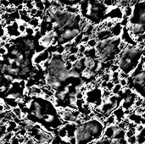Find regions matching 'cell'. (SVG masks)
<instances>
[{"label": "cell", "instance_id": "cell-11", "mask_svg": "<svg viewBox=\"0 0 145 144\" xmlns=\"http://www.w3.org/2000/svg\"><path fill=\"white\" fill-rule=\"evenodd\" d=\"M51 1L59 3L60 4H63L64 6H70V7H75L81 3L82 0H51Z\"/></svg>", "mask_w": 145, "mask_h": 144}, {"label": "cell", "instance_id": "cell-20", "mask_svg": "<svg viewBox=\"0 0 145 144\" xmlns=\"http://www.w3.org/2000/svg\"><path fill=\"white\" fill-rule=\"evenodd\" d=\"M19 143H20L19 142V139L16 136H14L9 141V144H19Z\"/></svg>", "mask_w": 145, "mask_h": 144}, {"label": "cell", "instance_id": "cell-6", "mask_svg": "<svg viewBox=\"0 0 145 144\" xmlns=\"http://www.w3.org/2000/svg\"><path fill=\"white\" fill-rule=\"evenodd\" d=\"M130 84L140 96L145 97V70H141L130 78Z\"/></svg>", "mask_w": 145, "mask_h": 144}, {"label": "cell", "instance_id": "cell-22", "mask_svg": "<svg viewBox=\"0 0 145 144\" xmlns=\"http://www.w3.org/2000/svg\"><path fill=\"white\" fill-rule=\"evenodd\" d=\"M136 144H140V143H138V142H137V143H136Z\"/></svg>", "mask_w": 145, "mask_h": 144}, {"label": "cell", "instance_id": "cell-16", "mask_svg": "<svg viewBox=\"0 0 145 144\" xmlns=\"http://www.w3.org/2000/svg\"><path fill=\"white\" fill-rule=\"evenodd\" d=\"M137 132H136V129L135 128H132V129H127V131H126V133H125V136L127 138H129L132 136L133 135H136Z\"/></svg>", "mask_w": 145, "mask_h": 144}, {"label": "cell", "instance_id": "cell-1", "mask_svg": "<svg viewBox=\"0 0 145 144\" xmlns=\"http://www.w3.org/2000/svg\"><path fill=\"white\" fill-rule=\"evenodd\" d=\"M26 102L24 109H21L26 120L34 124H39L46 130L59 129L64 121L59 115L58 109L48 97L43 96H32Z\"/></svg>", "mask_w": 145, "mask_h": 144}, {"label": "cell", "instance_id": "cell-8", "mask_svg": "<svg viewBox=\"0 0 145 144\" xmlns=\"http://www.w3.org/2000/svg\"><path fill=\"white\" fill-rule=\"evenodd\" d=\"M39 44L43 48H48L51 45H56L55 33L53 31H49L46 32L44 35L41 36L39 38Z\"/></svg>", "mask_w": 145, "mask_h": 144}, {"label": "cell", "instance_id": "cell-19", "mask_svg": "<svg viewBox=\"0 0 145 144\" xmlns=\"http://www.w3.org/2000/svg\"><path fill=\"white\" fill-rule=\"evenodd\" d=\"M145 127V126H143V124H137V126H136V132H137V134H139L141 131H142L143 130V128Z\"/></svg>", "mask_w": 145, "mask_h": 144}, {"label": "cell", "instance_id": "cell-21", "mask_svg": "<svg viewBox=\"0 0 145 144\" xmlns=\"http://www.w3.org/2000/svg\"><path fill=\"white\" fill-rule=\"evenodd\" d=\"M4 34H5V29L3 28L2 22H1V20H0V37H1L3 35H4Z\"/></svg>", "mask_w": 145, "mask_h": 144}, {"label": "cell", "instance_id": "cell-17", "mask_svg": "<svg viewBox=\"0 0 145 144\" xmlns=\"http://www.w3.org/2000/svg\"><path fill=\"white\" fill-rule=\"evenodd\" d=\"M137 142V137L136 135H133L131 137L127 138V143L128 144H136Z\"/></svg>", "mask_w": 145, "mask_h": 144}, {"label": "cell", "instance_id": "cell-12", "mask_svg": "<svg viewBox=\"0 0 145 144\" xmlns=\"http://www.w3.org/2000/svg\"><path fill=\"white\" fill-rule=\"evenodd\" d=\"M8 121L9 120H7L6 119H3V120H0V144H1V142H2L3 137L8 132V130H7Z\"/></svg>", "mask_w": 145, "mask_h": 144}, {"label": "cell", "instance_id": "cell-9", "mask_svg": "<svg viewBox=\"0 0 145 144\" xmlns=\"http://www.w3.org/2000/svg\"><path fill=\"white\" fill-rule=\"evenodd\" d=\"M5 33L9 37H17L20 35H21V33L19 31V24L15 21L14 23L9 25L5 29Z\"/></svg>", "mask_w": 145, "mask_h": 144}, {"label": "cell", "instance_id": "cell-18", "mask_svg": "<svg viewBox=\"0 0 145 144\" xmlns=\"http://www.w3.org/2000/svg\"><path fill=\"white\" fill-rule=\"evenodd\" d=\"M106 122H107V124H108V126L114 124V122H116V116H114V115H109L108 117V119H107Z\"/></svg>", "mask_w": 145, "mask_h": 144}, {"label": "cell", "instance_id": "cell-2", "mask_svg": "<svg viewBox=\"0 0 145 144\" xmlns=\"http://www.w3.org/2000/svg\"><path fill=\"white\" fill-rule=\"evenodd\" d=\"M105 127L104 123L96 118L82 121L75 129L74 136L76 144H87L98 140L103 136Z\"/></svg>", "mask_w": 145, "mask_h": 144}, {"label": "cell", "instance_id": "cell-15", "mask_svg": "<svg viewBox=\"0 0 145 144\" xmlns=\"http://www.w3.org/2000/svg\"><path fill=\"white\" fill-rule=\"evenodd\" d=\"M12 113L16 117H18V118L21 119V116H22V114L23 113H22V110H21V108H19V107H14L12 109Z\"/></svg>", "mask_w": 145, "mask_h": 144}, {"label": "cell", "instance_id": "cell-5", "mask_svg": "<svg viewBox=\"0 0 145 144\" xmlns=\"http://www.w3.org/2000/svg\"><path fill=\"white\" fill-rule=\"evenodd\" d=\"M120 40L118 38H105L96 44V52L103 62H109L119 53Z\"/></svg>", "mask_w": 145, "mask_h": 144}, {"label": "cell", "instance_id": "cell-10", "mask_svg": "<svg viewBox=\"0 0 145 144\" xmlns=\"http://www.w3.org/2000/svg\"><path fill=\"white\" fill-rule=\"evenodd\" d=\"M49 59V52L48 50H43L35 57H33L34 64H43L46 63Z\"/></svg>", "mask_w": 145, "mask_h": 144}, {"label": "cell", "instance_id": "cell-3", "mask_svg": "<svg viewBox=\"0 0 145 144\" xmlns=\"http://www.w3.org/2000/svg\"><path fill=\"white\" fill-rule=\"evenodd\" d=\"M142 50L137 47H128L121 53L118 59V66L126 75L131 74L138 65L142 57Z\"/></svg>", "mask_w": 145, "mask_h": 144}, {"label": "cell", "instance_id": "cell-14", "mask_svg": "<svg viewBox=\"0 0 145 144\" xmlns=\"http://www.w3.org/2000/svg\"><path fill=\"white\" fill-rule=\"evenodd\" d=\"M58 130H59V136H60L61 138L66 139V138L68 137V136H67V131H66V126H62L61 127H59Z\"/></svg>", "mask_w": 145, "mask_h": 144}, {"label": "cell", "instance_id": "cell-4", "mask_svg": "<svg viewBox=\"0 0 145 144\" xmlns=\"http://www.w3.org/2000/svg\"><path fill=\"white\" fill-rule=\"evenodd\" d=\"M128 25L131 33L134 36H142L145 33V0L133 5L128 19Z\"/></svg>", "mask_w": 145, "mask_h": 144}, {"label": "cell", "instance_id": "cell-7", "mask_svg": "<svg viewBox=\"0 0 145 144\" xmlns=\"http://www.w3.org/2000/svg\"><path fill=\"white\" fill-rule=\"evenodd\" d=\"M32 131L35 132V134H33L32 136V139L34 140V142H37V144H43V143L50 144V142L53 139V136L52 134V132L48 131L43 127L37 129L34 126Z\"/></svg>", "mask_w": 145, "mask_h": 144}, {"label": "cell", "instance_id": "cell-13", "mask_svg": "<svg viewBox=\"0 0 145 144\" xmlns=\"http://www.w3.org/2000/svg\"><path fill=\"white\" fill-rule=\"evenodd\" d=\"M28 23H29V25L31 26H32V27H33L34 29H36V28H38V26L40 25L41 21H40V19L39 18L34 17V18L31 19Z\"/></svg>", "mask_w": 145, "mask_h": 144}]
</instances>
